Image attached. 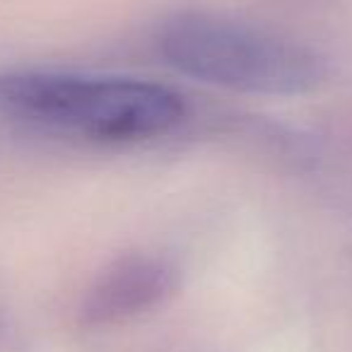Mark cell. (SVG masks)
I'll use <instances>...</instances> for the list:
<instances>
[{
	"mask_svg": "<svg viewBox=\"0 0 352 352\" xmlns=\"http://www.w3.org/2000/svg\"><path fill=\"white\" fill-rule=\"evenodd\" d=\"M0 111L27 126L97 142H135L174 131L186 104L135 78L20 73L0 78Z\"/></svg>",
	"mask_w": 352,
	"mask_h": 352,
	"instance_id": "cell-1",
	"label": "cell"
},
{
	"mask_svg": "<svg viewBox=\"0 0 352 352\" xmlns=\"http://www.w3.org/2000/svg\"><path fill=\"white\" fill-rule=\"evenodd\" d=\"M155 44L176 73L241 94L302 97L328 78L326 60L309 46L210 12L166 17Z\"/></svg>",
	"mask_w": 352,
	"mask_h": 352,
	"instance_id": "cell-2",
	"label": "cell"
},
{
	"mask_svg": "<svg viewBox=\"0 0 352 352\" xmlns=\"http://www.w3.org/2000/svg\"><path fill=\"white\" fill-rule=\"evenodd\" d=\"M176 287V268L164 258L133 254L116 261L89 289L82 307L87 326L126 321L164 302Z\"/></svg>",
	"mask_w": 352,
	"mask_h": 352,
	"instance_id": "cell-3",
	"label": "cell"
}]
</instances>
